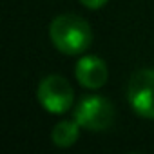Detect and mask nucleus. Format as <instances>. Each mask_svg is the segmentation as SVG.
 Returning a JSON list of instances; mask_svg holds the SVG:
<instances>
[{"label": "nucleus", "instance_id": "20e7f679", "mask_svg": "<svg viewBox=\"0 0 154 154\" xmlns=\"http://www.w3.org/2000/svg\"><path fill=\"white\" fill-rule=\"evenodd\" d=\"M127 100L138 116L154 120V69H140L131 76Z\"/></svg>", "mask_w": 154, "mask_h": 154}, {"label": "nucleus", "instance_id": "f03ea898", "mask_svg": "<svg viewBox=\"0 0 154 154\" xmlns=\"http://www.w3.org/2000/svg\"><path fill=\"white\" fill-rule=\"evenodd\" d=\"M74 120L82 129L100 132L112 125L114 122V107L112 103L98 94L84 96L74 107Z\"/></svg>", "mask_w": 154, "mask_h": 154}, {"label": "nucleus", "instance_id": "423d86ee", "mask_svg": "<svg viewBox=\"0 0 154 154\" xmlns=\"http://www.w3.org/2000/svg\"><path fill=\"white\" fill-rule=\"evenodd\" d=\"M80 125L76 120H62L54 125L53 132H51V140H53V145L60 147V149H67L71 145L76 143L80 136Z\"/></svg>", "mask_w": 154, "mask_h": 154}, {"label": "nucleus", "instance_id": "39448f33", "mask_svg": "<svg viewBox=\"0 0 154 154\" xmlns=\"http://www.w3.org/2000/svg\"><path fill=\"white\" fill-rule=\"evenodd\" d=\"M74 76L78 84L85 89H100L105 85L109 78L107 63L94 54H85L76 62L74 67Z\"/></svg>", "mask_w": 154, "mask_h": 154}, {"label": "nucleus", "instance_id": "0eeeda50", "mask_svg": "<svg viewBox=\"0 0 154 154\" xmlns=\"http://www.w3.org/2000/svg\"><path fill=\"white\" fill-rule=\"evenodd\" d=\"M80 4L85 6L87 9H100L107 4V0H80Z\"/></svg>", "mask_w": 154, "mask_h": 154}, {"label": "nucleus", "instance_id": "7ed1b4c3", "mask_svg": "<svg viewBox=\"0 0 154 154\" xmlns=\"http://www.w3.org/2000/svg\"><path fill=\"white\" fill-rule=\"evenodd\" d=\"M38 103L51 114H63L72 107L74 89L60 74H49L38 84Z\"/></svg>", "mask_w": 154, "mask_h": 154}, {"label": "nucleus", "instance_id": "f257e3e1", "mask_svg": "<svg viewBox=\"0 0 154 154\" xmlns=\"http://www.w3.org/2000/svg\"><path fill=\"white\" fill-rule=\"evenodd\" d=\"M49 36L53 45L67 56L82 54L93 44L91 26L87 20L72 13H63L53 18L49 26Z\"/></svg>", "mask_w": 154, "mask_h": 154}]
</instances>
